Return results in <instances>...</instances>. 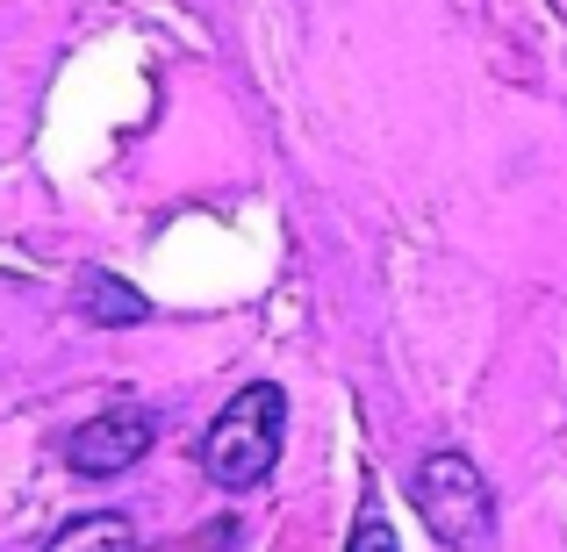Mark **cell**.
Returning <instances> with one entry per match:
<instances>
[{"label":"cell","mask_w":567,"mask_h":552,"mask_svg":"<svg viewBox=\"0 0 567 552\" xmlns=\"http://www.w3.org/2000/svg\"><path fill=\"white\" fill-rule=\"evenodd\" d=\"M43 552H137V524L123 510H86L72 524H58V539Z\"/></svg>","instance_id":"cell-4"},{"label":"cell","mask_w":567,"mask_h":552,"mask_svg":"<svg viewBox=\"0 0 567 552\" xmlns=\"http://www.w3.org/2000/svg\"><path fill=\"white\" fill-rule=\"evenodd\" d=\"M410 502L445 545H482L488 539V481L467 452H424L416 459Z\"/></svg>","instance_id":"cell-2"},{"label":"cell","mask_w":567,"mask_h":552,"mask_svg":"<svg viewBox=\"0 0 567 552\" xmlns=\"http://www.w3.org/2000/svg\"><path fill=\"white\" fill-rule=\"evenodd\" d=\"M152 438H158L152 409H137V402H115V409L86 416V424L65 438V467L86 473V481H109V473L137 467V459L152 452Z\"/></svg>","instance_id":"cell-3"},{"label":"cell","mask_w":567,"mask_h":552,"mask_svg":"<svg viewBox=\"0 0 567 552\" xmlns=\"http://www.w3.org/2000/svg\"><path fill=\"white\" fill-rule=\"evenodd\" d=\"M280 445H288V395L274 381H251L230 395V409L208 424L202 438V473L216 488H259L280 467Z\"/></svg>","instance_id":"cell-1"},{"label":"cell","mask_w":567,"mask_h":552,"mask_svg":"<svg viewBox=\"0 0 567 552\" xmlns=\"http://www.w3.org/2000/svg\"><path fill=\"white\" fill-rule=\"evenodd\" d=\"M346 552H402V539H395V524H388L381 510H360V524H352Z\"/></svg>","instance_id":"cell-6"},{"label":"cell","mask_w":567,"mask_h":552,"mask_svg":"<svg viewBox=\"0 0 567 552\" xmlns=\"http://www.w3.org/2000/svg\"><path fill=\"white\" fill-rule=\"evenodd\" d=\"M80 309H86V323H101V331L152 316V302H144L130 280H115V273H86V280H80Z\"/></svg>","instance_id":"cell-5"}]
</instances>
